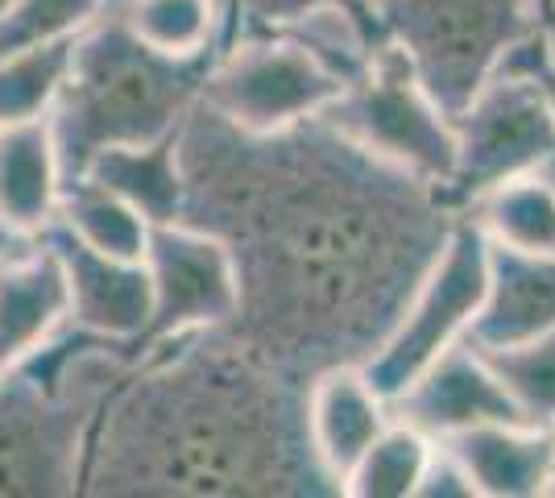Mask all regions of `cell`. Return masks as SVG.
<instances>
[{
    "instance_id": "5",
    "label": "cell",
    "mask_w": 555,
    "mask_h": 498,
    "mask_svg": "<svg viewBox=\"0 0 555 498\" xmlns=\"http://www.w3.org/2000/svg\"><path fill=\"white\" fill-rule=\"evenodd\" d=\"M320 120L436 195L448 188L456 170L452 117L418 84L406 50L393 38H382L373 47L370 67L327 104Z\"/></svg>"
},
{
    "instance_id": "32",
    "label": "cell",
    "mask_w": 555,
    "mask_h": 498,
    "mask_svg": "<svg viewBox=\"0 0 555 498\" xmlns=\"http://www.w3.org/2000/svg\"><path fill=\"white\" fill-rule=\"evenodd\" d=\"M0 245H4V238H0Z\"/></svg>"
},
{
    "instance_id": "20",
    "label": "cell",
    "mask_w": 555,
    "mask_h": 498,
    "mask_svg": "<svg viewBox=\"0 0 555 498\" xmlns=\"http://www.w3.org/2000/svg\"><path fill=\"white\" fill-rule=\"evenodd\" d=\"M54 225H63L70 238L83 241L95 254L108 258L141 261L145 254V238H150V220L129 208L120 195L100 188L88 175L63 179V195H59V213Z\"/></svg>"
},
{
    "instance_id": "17",
    "label": "cell",
    "mask_w": 555,
    "mask_h": 498,
    "mask_svg": "<svg viewBox=\"0 0 555 498\" xmlns=\"http://www.w3.org/2000/svg\"><path fill=\"white\" fill-rule=\"evenodd\" d=\"M63 195V163L50 117L0 125V238L25 245L54 225Z\"/></svg>"
},
{
    "instance_id": "22",
    "label": "cell",
    "mask_w": 555,
    "mask_h": 498,
    "mask_svg": "<svg viewBox=\"0 0 555 498\" xmlns=\"http://www.w3.org/2000/svg\"><path fill=\"white\" fill-rule=\"evenodd\" d=\"M431 449H436V440L427 432L390 416V424L373 436V445L345 474L340 490L352 498H415Z\"/></svg>"
},
{
    "instance_id": "8",
    "label": "cell",
    "mask_w": 555,
    "mask_h": 498,
    "mask_svg": "<svg viewBox=\"0 0 555 498\" xmlns=\"http://www.w3.org/2000/svg\"><path fill=\"white\" fill-rule=\"evenodd\" d=\"M456 170L440 191V204L468 208L489 188L531 175L555 158V120L531 72L502 59L473 100L452 117Z\"/></svg>"
},
{
    "instance_id": "26",
    "label": "cell",
    "mask_w": 555,
    "mask_h": 498,
    "mask_svg": "<svg viewBox=\"0 0 555 498\" xmlns=\"http://www.w3.org/2000/svg\"><path fill=\"white\" fill-rule=\"evenodd\" d=\"M229 9V25H224V38L236 34H274L282 25L299 22L315 9H345L357 22L370 29L373 38L382 42L386 29H382V0H224Z\"/></svg>"
},
{
    "instance_id": "23",
    "label": "cell",
    "mask_w": 555,
    "mask_h": 498,
    "mask_svg": "<svg viewBox=\"0 0 555 498\" xmlns=\"http://www.w3.org/2000/svg\"><path fill=\"white\" fill-rule=\"evenodd\" d=\"M70 50H75V38L0 54V125L50 117L59 88L67 79Z\"/></svg>"
},
{
    "instance_id": "25",
    "label": "cell",
    "mask_w": 555,
    "mask_h": 498,
    "mask_svg": "<svg viewBox=\"0 0 555 498\" xmlns=\"http://www.w3.org/2000/svg\"><path fill=\"white\" fill-rule=\"evenodd\" d=\"M108 4L113 0H4L0 4V54L75 38Z\"/></svg>"
},
{
    "instance_id": "15",
    "label": "cell",
    "mask_w": 555,
    "mask_h": 498,
    "mask_svg": "<svg viewBox=\"0 0 555 498\" xmlns=\"http://www.w3.org/2000/svg\"><path fill=\"white\" fill-rule=\"evenodd\" d=\"M67 329V279L42 238L0 258V379Z\"/></svg>"
},
{
    "instance_id": "19",
    "label": "cell",
    "mask_w": 555,
    "mask_h": 498,
    "mask_svg": "<svg viewBox=\"0 0 555 498\" xmlns=\"http://www.w3.org/2000/svg\"><path fill=\"white\" fill-rule=\"evenodd\" d=\"M464 216H473L477 229L498 245L555 254V188L543 170L489 188L464 208Z\"/></svg>"
},
{
    "instance_id": "16",
    "label": "cell",
    "mask_w": 555,
    "mask_h": 498,
    "mask_svg": "<svg viewBox=\"0 0 555 498\" xmlns=\"http://www.w3.org/2000/svg\"><path fill=\"white\" fill-rule=\"evenodd\" d=\"M464 465L477 498H539L555 470V427L477 424L440 440Z\"/></svg>"
},
{
    "instance_id": "31",
    "label": "cell",
    "mask_w": 555,
    "mask_h": 498,
    "mask_svg": "<svg viewBox=\"0 0 555 498\" xmlns=\"http://www.w3.org/2000/svg\"><path fill=\"white\" fill-rule=\"evenodd\" d=\"M0 258H4V245H0Z\"/></svg>"
},
{
    "instance_id": "14",
    "label": "cell",
    "mask_w": 555,
    "mask_h": 498,
    "mask_svg": "<svg viewBox=\"0 0 555 498\" xmlns=\"http://www.w3.org/2000/svg\"><path fill=\"white\" fill-rule=\"evenodd\" d=\"M547 329H555V254L509 250L486 238V295L468 341L477 349H506Z\"/></svg>"
},
{
    "instance_id": "11",
    "label": "cell",
    "mask_w": 555,
    "mask_h": 498,
    "mask_svg": "<svg viewBox=\"0 0 555 498\" xmlns=\"http://www.w3.org/2000/svg\"><path fill=\"white\" fill-rule=\"evenodd\" d=\"M38 238L54 250L67 279V324L108 341L113 349H129L150 320V274L141 261L95 254L75 241L63 225H47Z\"/></svg>"
},
{
    "instance_id": "27",
    "label": "cell",
    "mask_w": 555,
    "mask_h": 498,
    "mask_svg": "<svg viewBox=\"0 0 555 498\" xmlns=\"http://www.w3.org/2000/svg\"><path fill=\"white\" fill-rule=\"evenodd\" d=\"M415 498H477L473 495V482H468V474H464V465L443 449L440 440H436L431 461H427V470H423V477H418Z\"/></svg>"
},
{
    "instance_id": "2",
    "label": "cell",
    "mask_w": 555,
    "mask_h": 498,
    "mask_svg": "<svg viewBox=\"0 0 555 498\" xmlns=\"http://www.w3.org/2000/svg\"><path fill=\"white\" fill-rule=\"evenodd\" d=\"M104 391L83 440L79 490L92 495H282L299 490L307 427L295 432L278 370L220 329L191 332L133 361ZM315 461V457H311Z\"/></svg>"
},
{
    "instance_id": "9",
    "label": "cell",
    "mask_w": 555,
    "mask_h": 498,
    "mask_svg": "<svg viewBox=\"0 0 555 498\" xmlns=\"http://www.w3.org/2000/svg\"><path fill=\"white\" fill-rule=\"evenodd\" d=\"M141 266L150 274V320L125 349L129 361L183 341L191 332L229 329L241 308V279L229 241L191 220L150 225Z\"/></svg>"
},
{
    "instance_id": "13",
    "label": "cell",
    "mask_w": 555,
    "mask_h": 498,
    "mask_svg": "<svg viewBox=\"0 0 555 498\" xmlns=\"http://www.w3.org/2000/svg\"><path fill=\"white\" fill-rule=\"evenodd\" d=\"M386 424H390V404L365 382L357 361H336L315 370L302 399V427L315 465L336 490Z\"/></svg>"
},
{
    "instance_id": "21",
    "label": "cell",
    "mask_w": 555,
    "mask_h": 498,
    "mask_svg": "<svg viewBox=\"0 0 555 498\" xmlns=\"http://www.w3.org/2000/svg\"><path fill=\"white\" fill-rule=\"evenodd\" d=\"M113 9L138 42L175 59L220 50L229 25L224 0H113Z\"/></svg>"
},
{
    "instance_id": "29",
    "label": "cell",
    "mask_w": 555,
    "mask_h": 498,
    "mask_svg": "<svg viewBox=\"0 0 555 498\" xmlns=\"http://www.w3.org/2000/svg\"><path fill=\"white\" fill-rule=\"evenodd\" d=\"M543 175H547V179H552V188H555V158L547 166H543Z\"/></svg>"
},
{
    "instance_id": "10",
    "label": "cell",
    "mask_w": 555,
    "mask_h": 498,
    "mask_svg": "<svg viewBox=\"0 0 555 498\" xmlns=\"http://www.w3.org/2000/svg\"><path fill=\"white\" fill-rule=\"evenodd\" d=\"M95 404L67 399L63 379L34 366L9 370L0 379V495H75Z\"/></svg>"
},
{
    "instance_id": "30",
    "label": "cell",
    "mask_w": 555,
    "mask_h": 498,
    "mask_svg": "<svg viewBox=\"0 0 555 498\" xmlns=\"http://www.w3.org/2000/svg\"><path fill=\"white\" fill-rule=\"evenodd\" d=\"M547 495L555 498V470H552V482H547Z\"/></svg>"
},
{
    "instance_id": "28",
    "label": "cell",
    "mask_w": 555,
    "mask_h": 498,
    "mask_svg": "<svg viewBox=\"0 0 555 498\" xmlns=\"http://www.w3.org/2000/svg\"><path fill=\"white\" fill-rule=\"evenodd\" d=\"M506 59L514 67L531 72V79L539 84V92H543L547 108H552V120H555V54H552V47H547V34L539 29L531 38H522L518 47L506 50Z\"/></svg>"
},
{
    "instance_id": "6",
    "label": "cell",
    "mask_w": 555,
    "mask_h": 498,
    "mask_svg": "<svg viewBox=\"0 0 555 498\" xmlns=\"http://www.w3.org/2000/svg\"><path fill=\"white\" fill-rule=\"evenodd\" d=\"M486 295V233L473 216H456L443 233L436 258L411 286L386 336L361 357V374L393 404L436 357L468 336V324Z\"/></svg>"
},
{
    "instance_id": "3",
    "label": "cell",
    "mask_w": 555,
    "mask_h": 498,
    "mask_svg": "<svg viewBox=\"0 0 555 498\" xmlns=\"http://www.w3.org/2000/svg\"><path fill=\"white\" fill-rule=\"evenodd\" d=\"M211 59L216 50L191 59L150 50L108 4L83 34H75L67 79L50 108L63 179L83 175L100 150L158 142L175 133L199 104Z\"/></svg>"
},
{
    "instance_id": "33",
    "label": "cell",
    "mask_w": 555,
    "mask_h": 498,
    "mask_svg": "<svg viewBox=\"0 0 555 498\" xmlns=\"http://www.w3.org/2000/svg\"><path fill=\"white\" fill-rule=\"evenodd\" d=\"M0 4H4V0H0Z\"/></svg>"
},
{
    "instance_id": "18",
    "label": "cell",
    "mask_w": 555,
    "mask_h": 498,
    "mask_svg": "<svg viewBox=\"0 0 555 498\" xmlns=\"http://www.w3.org/2000/svg\"><path fill=\"white\" fill-rule=\"evenodd\" d=\"M179 129L158 138V142L100 150L92 163L83 166V175L95 179L100 188H108L113 195H120L129 208H138L150 225L183 220L186 175H183V154H179Z\"/></svg>"
},
{
    "instance_id": "24",
    "label": "cell",
    "mask_w": 555,
    "mask_h": 498,
    "mask_svg": "<svg viewBox=\"0 0 555 498\" xmlns=\"http://www.w3.org/2000/svg\"><path fill=\"white\" fill-rule=\"evenodd\" d=\"M477 354L486 357V366L506 386L527 424L555 427V329L539 332L522 345L477 349Z\"/></svg>"
},
{
    "instance_id": "7",
    "label": "cell",
    "mask_w": 555,
    "mask_h": 498,
    "mask_svg": "<svg viewBox=\"0 0 555 498\" xmlns=\"http://www.w3.org/2000/svg\"><path fill=\"white\" fill-rule=\"evenodd\" d=\"M345 88V79L327 72L299 38L274 29L224 38L211 59L199 104L241 133L274 138L320 117Z\"/></svg>"
},
{
    "instance_id": "12",
    "label": "cell",
    "mask_w": 555,
    "mask_h": 498,
    "mask_svg": "<svg viewBox=\"0 0 555 498\" xmlns=\"http://www.w3.org/2000/svg\"><path fill=\"white\" fill-rule=\"evenodd\" d=\"M390 416L415 424L431 440H443L452 432L477 424H527L522 411L514 407L506 386L477 354V345L464 336L448 345L423 374H418L398 399L390 404Z\"/></svg>"
},
{
    "instance_id": "4",
    "label": "cell",
    "mask_w": 555,
    "mask_h": 498,
    "mask_svg": "<svg viewBox=\"0 0 555 498\" xmlns=\"http://www.w3.org/2000/svg\"><path fill=\"white\" fill-rule=\"evenodd\" d=\"M547 0H382V29L406 50L418 84L456 117L509 47L543 25Z\"/></svg>"
},
{
    "instance_id": "1",
    "label": "cell",
    "mask_w": 555,
    "mask_h": 498,
    "mask_svg": "<svg viewBox=\"0 0 555 498\" xmlns=\"http://www.w3.org/2000/svg\"><path fill=\"white\" fill-rule=\"evenodd\" d=\"M183 220L229 241L241 279L236 324L266 366H336L373 345L436 258L440 195L373 158L320 117L274 138L241 133L195 104L179 133Z\"/></svg>"
}]
</instances>
